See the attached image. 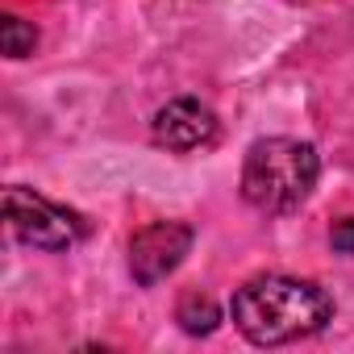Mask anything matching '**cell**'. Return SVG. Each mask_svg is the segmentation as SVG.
<instances>
[{"mask_svg":"<svg viewBox=\"0 0 354 354\" xmlns=\"http://www.w3.org/2000/svg\"><path fill=\"white\" fill-rule=\"evenodd\" d=\"M175 321L184 325V333L201 337V333H213V329L221 325V308H217L209 296H201V292H188V296L180 300V308H175Z\"/></svg>","mask_w":354,"mask_h":354,"instance_id":"cell-6","label":"cell"},{"mask_svg":"<svg viewBox=\"0 0 354 354\" xmlns=\"http://www.w3.org/2000/svg\"><path fill=\"white\" fill-rule=\"evenodd\" d=\"M217 133H221L217 113H213L209 104L192 100V96H180V100L162 104V109L154 113V121H150V138H154V146L175 150V154L205 150V146L217 142Z\"/></svg>","mask_w":354,"mask_h":354,"instance_id":"cell-5","label":"cell"},{"mask_svg":"<svg viewBox=\"0 0 354 354\" xmlns=\"http://www.w3.org/2000/svg\"><path fill=\"white\" fill-rule=\"evenodd\" d=\"M317 175H321V158L313 142L259 138L242 162V196L250 209L283 217V213H296L313 196Z\"/></svg>","mask_w":354,"mask_h":354,"instance_id":"cell-2","label":"cell"},{"mask_svg":"<svg viewBox=\"0 0 354 354\" xmlns=\"http://www.w3.org/2000/svg\"><path fill=\"white\" fill-rule=\"evenodd\" d=\"M192 242H196V230L188 221H150L129 238V275L142 288H154L188 259Z\"/></svg>","mask_w":354,"mask_h":354,"instance_id":"cell-4","label":"cell"},{"mask_svg":"<svg viewBox=\"0 0 354 354\" xmlns=\"http://www.w3.org/2000/svg\"><path fill=\"white\" fill-rule=\"evenodd\" d=\"M0 46H5L9 59H26L38 46V30L30 21H21V17H5L0 21Z\"/></svg>","mask_w":354,"mask_h":354,"instance_id":"cell-7","label":"cell"},{"mask_svg":"<svg viewBox=\"0 0 354 354\" xmlns=\"http://www.w3.org/2000/svg\"><path fill=\"white\" fill-rule=\"evenodd\" d=\"M5 221H9L13 238L34 246V250H71L88 230L80 213H71V209H63V205H55L21 184H13L5 192Z\"/></svg>","mask_w":354,"mask_h":354,"instance_id":"cell-3","label":"cell"},{"mask_svg":"<svg viewBox=\"0 0 354 354\" xmlns=\"http://www.w3.org/2000/svg\"><path fill=\"white\" fill-rule=\"evenodd\" d=\"M234 325L254 346H283L321 333L333 321V296L296 275H254L230 300Z\"/></svg>","mask_w":354,"mask_h":354,"instance_id":"cell-1","label":"cell"},{"mask_svg":"<svg viewBox=\"0 0 354 354\" xmlns=\"http://www.w3.org/2000/svg\"><path fill=\"white\" fill-rule=\"evenodd\" d=\"M329 242H333V250H337V254H354V217L337 221V225H333V234H329Z\"/></svg>","mask_w":354,"mask_h":354,"instance_id":"cell-8","label":"cell"}]
</instances>
